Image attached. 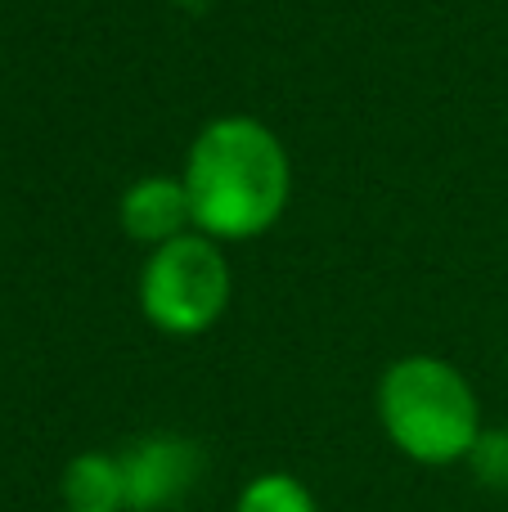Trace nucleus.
Instances as JSON below:
<instances>
[{"label":"nucleus","instance_id":"39448f33","mask_svg":"<svg viewBox=\"0 0 508 512\" xmlns=\"http://www.w3.org/2000/svg\"><path fill=\"white\" fill-rule=\"evenodd\" d=\"M117 225L140 248H162V243L189 234L194 230V212H189L185 180L167 176V171L135 176L117 198Z\"/></svg>","mask_w":508,"mask_h":512},{"label":"nucleus","instance_id":"f03ea898","mask_svg":"<svg viewBox=\"0 0 508 512\" xmlns=\"http://www.w3.org/2000/svg\"><path fill=\"white\" fill-rule=\"evenodd\" d=\"M374 414L396 454L419 468L468 463L482 436V400L459 364L441 355H401L374 387Z\"/></svg>","mask_w":508,"mask_h":512},{"label":"nucleus","instance_id":"f257e3e1","mask_svg":"<svg viewBox=\"0 0 508 512\" xmlns=\"http://www.w3.org/2000/svg\"><path fill=\"white\" fill-rule=\"evenodd\" d=\"M185 194L194 230L216 243H248L270 234L293 203L288 144L252 113L203 122L185 153Z\"/></svg>","mask_w":508,"mask_h":512},{"label":"nucleus","instance_id":"0eeeda50","mask_svg":"<svg viewBox=\"0 0 508 512\" xmlns=\"http://www.w3.org/2000/svg\"><path fill=\"white\" fill-rule=\"evenodd\" d=\"M230 512H320V504L293 472H257L252 481H243Z\"/></svg>","mask_w":508,"mask_h":512},{"label":"nucleus","instance_id":"20e7f679","mask_svg":"<svg viewBox=\"0 0 508 512\" xmlns=\"http://www.w3.org/2000/svg\"><path fill=\"white\" fill-rule=\"evenodd\" d=\"M117 454L126 472V512H167L185 504L203 477V450L176 432L140 436Z\"/></svg>","mask_w":508,"mask_h":512},{"label":"nucleus","instance_id":"423d86ee","mask_svg":"<svg viewBox=\"0 0 508 512\" xmlns=\"http://www.w3.org/2000/svg\"><path fill=\"white\" fill-rule=\"evenodd\" d=\"M63 512H126V472L122 454L81 450L63 468Z\"/></svg>","mask_w":508,"mask_h":512},{"label":"nucleus","instance_id":"7ed1b4c3","mask_svg":"<svg viewBox=\"0 0 508 512\" xmlns=\"http://www.w3.org/2000/svg\"><path fill=\"white\" fill-rule=\"evenodd\" d=\"M140 315L162 337H203L225 319L234 297L230 256L216 239L189 230L180 239L149 248L140 265Z\"/></svg>","mask_w":508,"mask_h":512},{"label":"nucleus","instance_id":"6e6552de","mask_svg":"<svg viewBox=\"0 0 508 512\" xmlns=\"http://www.w3.org/2000/svg\"><path fill=\"white\" fill-rule=\"evenodd\" d=\"M468 472H473L477 486L486 490H508V427H482V436H477L473 454H468L464 463Z\"/></svg>","mask_w":508,"mask_h":512}]
</instances>
